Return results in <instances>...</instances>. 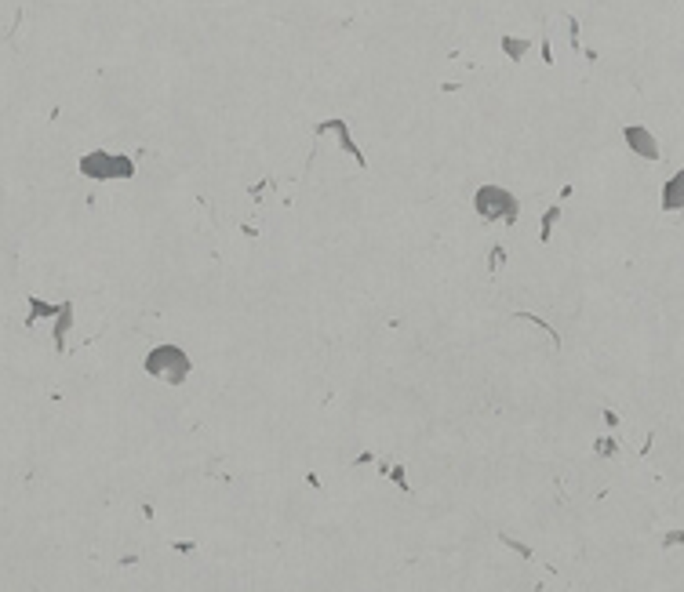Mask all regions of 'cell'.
Masks as SVG:
<instances>
[{
	"label": "cell",
	"instance_id": "1",
	"mask_svg": "<svg viewBox=\"0 0 684 592\" xmlns=\"http://www.w3.org/2000/svg\"><path fill=\"white\" fill-rule=\"evenodd\" d=\"M626 138H630V146L637 149L641 156H659V149H655V138H651L648 131H641V127H630V131H626Z\"/></svg>",
	"mask_w": 684,
	"mask_h": 592
},
{
	"label": "cell",
	"instance_id": "2",
	"mask_svg": "<svg viewBox=\"0 0 684 592\" xmlns=\"http://www.w3.org/2000/svg\"><path fill=\"white\" fill-rule=\"evenodd\" d=\"M684 207V171L677 174V179L670 182V186H666V207Z\"/></svg>",
	"mask_w": 684,
	"mask_h": 592
}]
</instances>
